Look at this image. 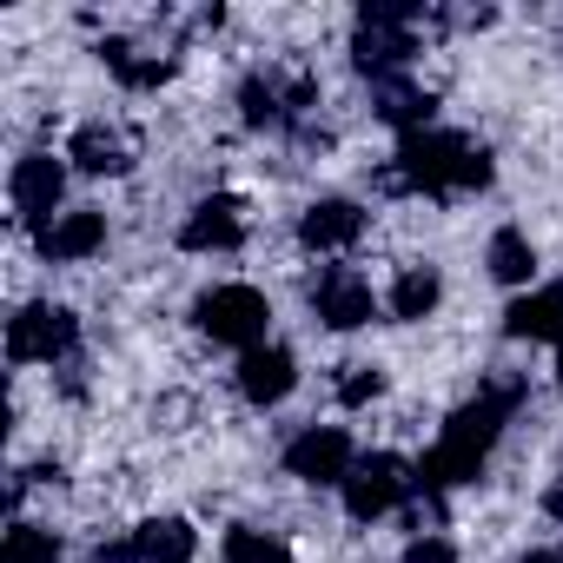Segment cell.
I'll list each match as a JSON object with an SVG mask.
<instances>
[{
    "mask_svg": "<svg viewBox=\"0 0 563 563\" xmlns=\"http://www.w3.org/2000/svg\"><path fill=\"white\" fill-rule=\"evenodd\" d=\"M523 405V378L517 372H497L471 405H457L451 418H444V431H438V444L418 457V490H457V484H477V471H484V457H490V444L504 438V424H510V411Z\"/></svg>",
    "mask_w": 563,
    "mask_h": 563,
    "instance_id": "6da1fadb",
    "label": "cell"
},
{
    "mask_svg": "<svg viewBox=\"0 0 563 563\" xmlns=\"http://www.w3.org/2000/svg\"><path fill=\"white\" fill-rule=\"evenodd\" d=\"M398 166H405V179H411V192H477V186H490V153L477 146V140H464V133H444V126H424V133H411V140H398V153H391Z\"/></svg>",
    "mask_w": 563,
    "mask_h": 563,
    "instance_id": "7a4b0ae2",
    "label": "cell"
},
{
    "mask_svg": "<svg viewBox=\"0 0 563 563\" xmlns=\"http://www.w3.org/2000/svg\"><path fill=\"white\" fill-rule=\"evenodd\" d=\"M239 107H245V126L286 133V126H299L319 107V80L306 67H258V74H245Z\"/></svg>",
    "mask_w": 563,
    "mask_h": 563,
    "instance_id": "3957f363",
    "label": "cell"
},
{
    "mask_svg": "<svg viewBox=\"0 0 563 563\" xmlns=\"http://www.w3.org/2000/svg\"><path fill=\"white\" fill-rule=\"evenodd\" d=\"M192 319H199V332H206L212 345H239V358H245V352L265 345L272 306H265L258 286H212V292H199Z\"/></svg>",
    "mask_w": 563,
    "mask_h": 563,
    "instance_id": "277c9868",
    "label": "cell"
},
{
    "mask_svg": "<svg viewBox=\"0 0 563 563\" xmlns=\"http://www.w3.org/2000/svg\"><path fill=\"white\" fill-rule=\"evenodd\" d=\"M339 490H345V510H352L358 523H372V517H385V510H398V504L418 497V464H405V457H391V451H372V457L352 464V477H345Z\"/></svg>",
    "mask_w": 563,
    "mask_h": 563,
    "instance_id": "5b68a950",
    "label": "cell"
},
{
    "mask_svg": "<svg viewBox=\"0 0 563 563\" xmlns=\"http://www.w3.org/2000/svg\"><path fill=\"white\" fill-rule=\"evenodd\" d=\"M80 345V319L67 306H21L8 319V358L14 365H60Z\"/></svg>",
    "mask_w": 563,
    "mask_h": 563,
    "instance_id": "8992f818",
    "label": "cell"
},
{
    "mask_svg": "<svg viewBox=\"0 0 563 563\" xmlns=\"http://www.w3.org/2000/svg\"><path fill=\"white\" fill-rule=\"evenodd\" d=\"M312 312L332 325V332H358V325H372L378 319V292H372V278L358 272V265H325L319 278H312Z\"/></svg>",
    "mask_w": 563,
    "mask_h": 563,
    "instance_id": "52a82bcc",
    "label": "cell"
},
{
    "mask_svg": "<svg viewBox=\"0 0 563 563\" xmlns=\"http://www.w3.org/2000/svg\"><path fill=\"white\" fill-rule=\"evenodd\" d=\"M8 199H14V219L41 232L47 219H60V199H67V166H60L54 153H27V159H14Z\"/></svg>",
    "mask_w": 563,
    "mask_h": 563,
    "instance_id": "ba28073f",
    "label": "cell"
},
{
    "mask_svg": "<svg viewBox=\"0 0 563 563\" xmlns=\"http://www.w3.org/2000/svg\"><path fill=\"white\" fill-rule=\"evenodd\" d=\"M352 464H358V451H352V438L339 424H312V431H299L286 444V471L299 484H345Z\"/></svg>",
    "mask_w": 563,
    "mask_h": 563,
    "instance_id": "9c48e42d",
    "label": "cell"
},
{
    "mask_svg": "<svg viewBox=\"0 0 563 563\" xmlns=\"http://www.w3.org/2000/svg\"><path fill=\"white\" fill-rule=\"evenodd\" d=\"M411 54H418V27H405V21H378V14H358V27H352V67H358V74L385 80V74L411 67Z\"/></svg>",
    "mask_w": 563,
    "mask_h": 563,
    "instance_id": "30bf717a",
    "label": "cell"
},
{
    "mask_svg": "<svg viewBox=\"0 0 563 563\" xmlns=\"http://www.w3.org/2000/svg\"><path fill=\"white\" fill-rule=\"evenodd\" d=\"M100 60H107V74H113L120 87H133V93L166 87V80L179 74V54H173L166 41H126V34H113V41H100Z\"/></svg>",
    "mask_w": 563,
    "mask_h": 563,
    "instance_id": "8fae6325",
    "label": "cell"
},
{
    "mask_svg": "<svg viewBox=\"0 0 563 563\" xmlns=\"http://www.w3.org/2000/svg\"><path fill=\"white\" fill-rule=\"evenodd\" d=\"M67 159H74L80 173H93V179H120V173H133L140 140H133L126 126H113V120H87V126L67 140Z\"/></svg>",
    "mask_w": 563,
    "mask_h": 563,
    "instance_id": "7c38bea8",
    "label": "cell"
},
{
    "mask_svg": "<svg viewBox=\"0 0 563 563\" xmlns=\"http://www.w3.org/2000/svg\"><path fill=\"white\" fill-rule=\"evenodd\" d=\"M179 245H186V252H239V245H245V206H239L232 192L199 199V206L179 219Z\"/></svg>",
    "mask_w": 563,
    "mask_h": 563,
    "instance_id": "4fadbf2b",
    "label": "cell"
},
{
    "mask_svg": "<svg viewBox=\"0 0 563 563\" xmlns=\"http://www.w3.org/2000/svg\"><path fill=\"white\" fill-rule=\"evenodd\" d=\"M34 245H41L47 265H80V258H93V252L107 245V212H93V206H67L60 219H47V225L34 232Z\"/></svg>",
    "mask_w": 563,
    "mask_h": 563,
    "instance_id": "5bb4252c",
    "label": "cell"
},
{
    "mask_svg": "<svg viewBox=\"0 0 563 563\" xmlns=\"http://www.w3.org/2000/svg\"><path fill=\"white\" fill-rule=\"evenodd\" d=\"M358 232H365V206L358 199H312L306 212H299V245L306 252H345V245H358Z\"/></svg>",
    "mask_w": 563,
    "mask_h": 563,
    "instance_id": "9a60e30c",
    "label": "cell"
},
{
    "mask_svg": "<svg viewBox=\"0 0 563 563\" xmlns=\"http://www.w3.org/2000/svg\"><path fill=\"white\" fill-rule=\"evenodd\" d=\"M292 385H299V358H292L286 345H258V352L239 358V391H245V405H278V398H292Z\"/></svg>",
    "mask_w": 563,
    "mask_h": 563,
    "instance_id": "2e32d148",
    "label": "cell"
},
{
    "mask_svg": "<svg viewBox=\"0 0 563 563\" xmlns=\"http://www.w3.org/2000/svg\"><path fill=\"white\" fill-rule=\"evenodd\" d=\"M372 113L411 140V133H424V126H431L438 100H431V87H418V80H405V74H385V80H372Z\"/></svg>",
    "mask_w": 563,
    "mask_h": 563,
    "instance_id": "e0dca14e",
    "label": "cell"
},
{
    "mask_svg": "<svg viewBox=\"0 0 563 563\" xmlns=\"http://www.w3.org/2000/svg\"><path fill=\"white\" fill-rule=\"evenodd\" d=\"M504 332H510V339H530V345H563V286L523 292V299L504 312Z\"/></svg>",
    "mask_w": 563,
    "mask_h": 563,
    "instance_id": "ac0fdd59",
    "label": "cell"
},
{
    "mask_svg": "<svg viewBox=\"0 0 563 563\" xmlns=\"http://www.w3.org/2000/svg\"><path fill=\"white\" fill-rule=\"evenodd\" d=\"M133 543H140L146 563H192V550H199V537H192L186 517H146L133 530Z\"/></svg>",
    "mask_w": 563,
    "mask_h": 563,
    "instance_id": "d6986e66",
    "label": "cell"
},
{
    "mask_svg": "<svg viewBox=\"0 0 563 563\" xmlns=\"http://www.w3.org/2000/svg\"><path fill=\"white\" fill-rule=\"evenodd\" d=\"M438 299H444V278H438L431 265H405V272H398V286H391V319L418 325V319L438 312Z\"/></svg>",
    "mask_w": 563,
    "mask_h": 563,
    "instance_id": "ffe728a7",
    "label": "cell"
},
{
    "mask_svg": "<svg viewBox=\"0 0 563 563\" xmlns=\"http://www.w3.org/2000/svg\"><path fill=\"white\" fill-rule=\"evenodd\" d=\"M484 265H490L497 286H530V278H537V252H530V239H523L517 225H497V232H490Z\"/></svg>",
    "mask_w": 563,
    "mask_h": 563,
    "instance_id": "44dd1931",
    "label": "cell"
},
{
    "mask_svg": "<svg viewBox=\"0 0 563 563\" xmlns=\"http://www.w3.org/2000/svg\"><path fill=\"white\" fill-rule=\"evenodd\" d=\"M219 556H225V563H292V543L272 537V530L239 523V530H225V550H219Z\"/></svg>",
    "mask_w": 563,
    "mask_h": 563,
    "instance_id": "7402d4cb",
    "label": "cell"
},
{
    "mask_svg": "<svg viewBox=\"0 0 563 563\" xmlns=\"http://www.w3.org/2000/svg\"><path fill=\"white\" fill-rule=\"evenodd\" d=\"M0 563H60V537L41 523H14L0 537Z\"/></svg>",
    "mask_w": 563,
    "mask_h": 563,
    "instance_id": "603a6c76",
    "label": "cell"
},
{
    "mask_svg": "<svg viewBox=\"0 0 563 563\" xmlns=\"http://www.w3.org/2000/svg\"><path fill=\"white\" fill-rule=\"evenodd\" d=\"M385 391V372L378 365H345V378H339V405H372Z\"/></svg>",
    "mask_w": 563,
    "mask_h": 563,
    "instance_id": "cb8c5ba5",
    "label": "cell"
},
{
    "mask_svg": "<svg viewBox=\"0 0 563 563\" xmlns=\"http://www.w3.org/2000/svg\"><path fill=\"white\" fill-rule=\"evenodd\" d=\"M405 563H457V543L451 537H411L405 543Z\"/></svg>",
    "mask_w": 563,
    "mask_h": 563,
    "instance_id": "d4e9b609",
    "label": "cell"
},
{
    "mask_svg": "<svg viewBox=\"0 0 563 563\" xmlns=\"http://www.w3.org/2000/svg\"><path fill=\"white\" fill-rule=\"evenodd\" d=\"M93 563H146V556H140V543L126 537V543H100V550H93Z\"/></svg>",
    "mask_w": 563,
    "mask_h": 563,
    "instance_id": "484cf974",
    "label": "cell"
},
{
    "mask_svg": "<svg viewBox=\"0 0 563 563\" xmlns=\"http://www.w3.org/2000/svg\"><path fill=\"white\" fill-rule=\"evenodd\" d=\"M543 517H556V523H563V477H556V484L543 490Z\"/></svg>",
    "mask_w": 563,
    "mask_h": 563,
    "instance_id": "4316f807",
    "label": "cell"
},
{
    "mask_svg": "<svg viewBox=\"0 0 563 563\" xmlns=\"http://www.w3.org/2000/svg\"><path fill=\"white\" fill-rule=\"evenodd\" d=\"M517 563H563V550H523Z\"/></svg>",
    "mask_w": 563,
    "mask_h": 563,
    "instance_id": "83f0119b",
    "label": "cell"
},
{
    "mask_svg": "<svg viewBox=\"0 0 563 563\" xmlns=\"http://www.w3.org/2000/svg\"><path fill=\"white\" fill-rule=\"evenodd\" d=\"M556 385H563V358H556Z\"/></svg>",
    "mask_w": 563,
    "mask_h": 563,
    "instance_id": "f1b7e54d",
    "label": "cell"
}]
</instances>
